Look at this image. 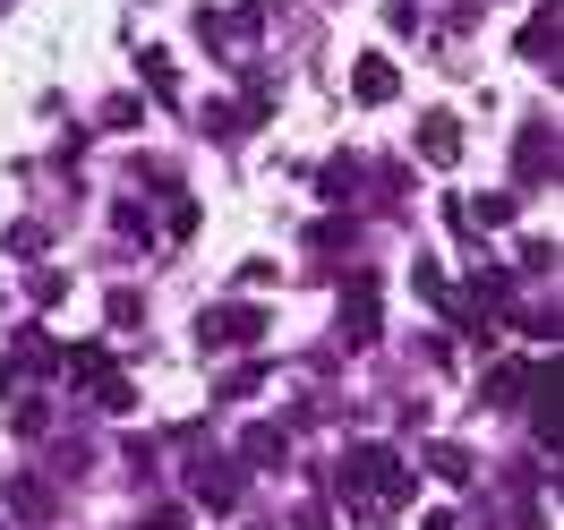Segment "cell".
I'll return each mask as SVG.
<instances>
[{"mask_svg": "<svg viewBox=\"0 0 564 530\" xmlns=\"http://www.w3.org/2000/svg\"><path fill=\"white\" fill-rule=\"evenodd\" d=\"M138 69H145V86H154V95H172V52H138Z\"/></svg>", "mask_w": 564, "mask_h": 530, "instance_id": "2e32d148", "label": "cell"}, {"mask_svg": "<svg viewBox=\"0 0 564 530\" xmlns=\"http://www.w3.org/2000/svg\"><path fill=\"white\" fill-rule=\"evenodd\" d=\"M9 505H18V522H52V513H61L52 479H18V488H9Z\"/></svg>", "mask_w": 564, "mask_h": 530, "instance_id": "30bf717a", "label": "cell"}, {"mask_svg": "<svg viewBox=\"0 0 564 530\" xmlns=\"http://www.w3.org/2000/svg\"><path fill=\"white\" fill-rule=\"evenodd\" d=\"M343 488L368 496V513H386V505H402V496H411V462L368 436V445H351V454H343Z\"/></svg>", "mask_w": 564, "mask_h": 530, "instance_id": "6da1fadb", "label": "cell"}, {"mask_svg": "<svg viewBox=\"0 0 564 530\" xmlns=\"http://www.w3.org/2000/svg\"><path fill=\"white\" fill-rule=\"evenodd\" d=\"M257 120H265V95H248V104H214V111H206L214 138H240V129H257Z\"/></svg>", "mask_w": 564, "mask_h": 530, "instance_id": "8fae6325", "label": "cell"}, {"mask_svg": "<svg viewBox=\"0 0 564 530\" xmlns=\"http://www.w3.org/2000/svg\"><path fill=\"white\" fill-rule=\"evenodd\" d=\"M351 95L359 104H393V95H402V69H393L386 52H368V61L351 69Z\"/></svg>", "mask_w": 564, "mask_h": 530, "instance_id": "5b68a950", "label": "cell"}, {"mask_svg": "<svg viewBox=\"0 0 564 530\" xmlns=\"http://www.w3.org/2000/svg\"><path fill=\"white\" fill-rule=\"evenodd\" d=\"M343 334H351L359 351L386 334V283H377V274H351V291H343Z\"/></svg>", "mask_w": 564, "mask_h": 530, "instance_id": "3957f363", "label": "cell"}, {"mask_svg": "<svg viewBox=\"0 0 564 530\" xmlns=\"http://www.w3.org/2000/svg\"><path fill=\"white\" fill-rule=\"evenodd\" d=\"M240 462H282V428H248V454Z\"/></svg>", "mask_w": 564, "mask_h": 530, "instance_id": "9a60e30c", "label": "cell"}, {"mask_svg": "<svg viewBox=\"0 0 564 530\" xmlns=\"http://www.w3.org/2000/svg\"><path fill=\"white\" fill-rule=\"evenodd\" d=\"M427 462H436L445 479H470V454H462V445H436V454H427Z\"/></svg>", "mask_w": 564, "mask_h": 530, "instance_id": "d6986e66", "label": "cell"}, {"mask_svg": "<svg viewBox=\"0 0 564 530\" xmlns=\"http://www.w3.org/2000/svg\"><path fill=\"white\" fill-rule=\"evenodd\" d=\"M86 393H95L104 411H129V402H138V386H129V377H111V368H104V377H95V386H86Z\"/></svg>", "mask_w": 564, "mask_h": 530, "instance_id": "4fadbf2b", "label": "cell"}, {"mask_svg": "<svg viewBox=\"0 0 564 530\" xmlns=\"http://www.w3.org/2000/svg\"><path fill=\"white\" fill-rule=\"evenodd\" d=\"M325 197H351V188H359V163H351V154H343V163H325Z\"/></svg>", "mask_w": 564, "mask_h": 530, "instance_id": "5bb4252c", "label": "cell"}, {"mask_svg": "<svg viewBox=\"0 0 564 530\" xmlns=\"http://www.w3.org/2000/svg\"><path fill=\"white\" fill-rule=\"evenodd\" d=\"M52 368H61L69 386H95V377L111 368V351H104V343H77V351H52Z\"/></svg>", "mask_w": 564, "mask_h": 530, "instance_id": "ba28073f", "label": "cell"}, {"mask_svg": "<svg viewBox=\"0 0 564 530\" xmlns=\"http://www.w3.org/2000/svg\"><path fill=\"white\" fill-rule=\"evenodd\" d=\"M513 154H522V163H513V172H522V188H530V180H556V129H522V145H513Z\"/></svg>", "mask_w": 564, "mask_h": 530, "instance_id": "8992f818", "label": "cell"}, {"mask_svg": "<svg viewBox=\"0 0 564 530\" xmlns=\"http://www.w3.org/2000/svg\"><path fill=\"white\" fill-rule=\"evenodd\" d=\"M291 530H325V513H317V505H308V513H300V522H291Z\"/></svg>", "mask_w": 564, "mask_h": 530, "instance_id": "44dd1931", "label": "cell"}, {"mask_svg": "<svg viewBox=\"0 0 564 530\" xmlns=\"http://www.w3.org/2000/svg\"><path fill=\"white\" fill-rule=\"evenodd\" d=\"M43 248H52V231H43V223H9V257H26V266H35Z\"/></svg>", "mask_w": 564, "mask_h": 530, "instance_id": "7c38bea8", "label": "cell"}, {"mask_svg": "<svg viewBox=\"0 0 564 530\" xmlns=\"http://www.w3.org/2000/svg\"><path fill=\"white\" fill-rule=\"evenodd\" d=\"M420 530H462V522H454V513H427V522H420Z\"/></svg>", "mask_w": 564, "mask_h": 530, "instance_id": "7402d4cb", "label": "cell"}, {"mask_svg": "<svg viewBox=\"0 0 564 530\" xmlns=\"http://www.w3.org/2000/svg\"><path fill=\"white\" fill-rule=\"evenodd\" d=\"M530 368H539V359H496L479 393H488V402H522V393H530Z\"/></svg>", "mask_w": 564, "mask_h": 530, "instance_id": "9c48e42d", "label": "cell"}, {"mask_svg": "<svg viewBox=\"0 0 564 530\" xmlns=\"http://www.w3.org/2000/svg\"><path fill=\"white\" fill-rule=\"evenodd\" d=\"M420 154H427V163H454V154H462V120H454V111H427V120H420Z\"/></svg>", "mask_w": 564, "mask_h": 530, "instance_id": "52a82bcc", "label": "cell"}, {"mask_svg": "<svg viewBox=\"0 0 564 530\" xmlns=\"http://www.w3.org/2000/svg\"><path fill=\"white\" fill-rule=\"evenodd\" d=\"M188 231H197V197H180V188H172V240H188Z\"/></svg>", "mask_w": 564, "mask_h": 530, "instance_id": "ac0fdd59", "label": "cell"}, {"mask_svg": "<svg viewBox=\"0 0 564 530\" xmlns=\"http://www.w3.org/2000/svg\"><path fill=\"white\" fill-rule=\"evenodd\" d=\"M265 300H223V309H206L197 317V351H240V343H257L265 334Z\"/></svg>", "mask_w": 564, "mask_h": 530, "instance_id": "7a4b0ae2", "label": "cell"}, {"mask_svg": "<svg viewBox=\"0 0 564 530\" xmlns=\"http://www.w3.org/2000/svg\"><path fill=\"white\" fill-rule=\"evenodd\" d=\"M240 488H248V462H197V505L206 513H231Z\"/></svg>", "mask_w": 564, "mask_h": 530, "instance_id": "277c9868", "label": "cell"}, {"mask_svg": "<svg viewBox=\"0 0 564 530\" xmlns=\"http://www.w3.org/2000/svg\"><path fill=\"white\" fill-rule=\"evenodd\" d=\"M411 283H420L427 300H445V266H436V257H420V266H411Z\"/></svg>", "mask_w": 564, "mask_h": 530, "instance_id": "e0dca14e", "label": "cell"}, {"mask_svg": "<svg viewBox=\"0 0 564 530\" xmlns=\"http://www.w3.org/2000/svg\"><path fill=\"white\" fill-rule=\"evenodd\" d=\"M145 530H188V513H180V505H163V513H145Z\"/></svg>", "mask_w": 564, "mask_h": 530, "instance_id": "ffe728a7", "label": "cell"}]
</instances>
